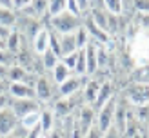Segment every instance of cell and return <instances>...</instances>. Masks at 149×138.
I'll list each match as a JSON object with an SVG mask.
<instances>
[{
	"label": "cell",
	"instance_id": "cell-20",
	"mask_svg": "<svg viewBox=\"0 0 149 138\" xmlns=\"http://www.w3.org/2000/svg\"><path fill=\"white\" fill-rule=\"evenodd\" d=\"M60 60V58H58L53 51H51L49 47L44 51V53L40 55V62H42V67H44V71H51L56 65V62Z\"/></svg>",
	"mask_w": 149,
	"mask_h": 138
},
{
	"label": "cell",
	"instance_id": "cell-34",
	"mask_svg": "<svg viewBox=\"0 0 149 138\" xmlns=\"http://www.w3.org/2000/svg\"><path fill=\"white\" fill-rule=\"evenodd\" d=\"M102 138H124V135L113 126V123H111V127H109L107 131H104V133H102Z\"/></svg>",
	"mask_w": 149,
	"mask_h": 138
},
{
	"label": "cell",
	"instance_id": "cell-14",
	"mask_svg": "<svg viewBox=\"0 0 149 138\" xmlns=\"http://www.w3.org/2000/svg\"><path fill=\"white\" fill-rule=\"evenodd\" d=\"M49 33H51L49 27H47V26H42L40 31L36 33V35L33 36V40H31V44H33V51H35L38 56L49 47Z\"/></svg>",
	"mask_w": 149,
	"mask_h": 138
},
{
	"label": "cell",
	"instance_id": "cell-17",
	"mask_svg": "<svg viewBox=\"0 0 149 138\" xmlns=\"http://www.w3.org/2000/svg\"><path fill=\"white\" fill-rule=\"evenodd\" d=\"M113 85H111V82H107V80H102V84H100V89H98V94H96V100H95V104L93 107L95 109H98L100 105H104L106 102L113 96Z\"/></svg>",
	"mask_w": 149,
	"mask_h": 138
},
{
	"label": "cell",
	"instance_id": "cell-13",
	"mask_svg": "<svg viewBox=\"0 0 149 138\" xmlns=\"http://www.w3.org/2000/svg\"><path fill=\"white\" fill-rule=\"evenodd\" d=\"M7 93L11 98H35V87L24 82H9Z\"/></svg>",
	"mask_w": 149,
	"mask_h": 138
},
{
	"label": "cell",
	"instance_id": "cell-7",
	"mask_svg": "<svg viewBox=\"0 0 149 138\" xmlns=\"http://www.w3.org/2000/svg\"><path fill=\"white\" fill-rule=\"evenodd\" d=\"M87 76H78V75H71L65 82H62L60 85H56V94L58 98H69L73 94H77L82 87H84Z\"/></svg>",
	"mask_w": 149,
	"mask_h": 138
},
{
	"label": "cell",
	"instance_id": "cell-3",
	"mask_svg": "<svg viewBox=\"0 0 149 138\" xmlns=\"http://www.w3.org/2000/svg\"><path fill=\"white\" fill-rule=\"evenodd\" d=\"M95 120H96V109L93 105L82 104L80 109L77 111V118L73 120V127L84 136L87 131L95 126Z\"/></svg>",
	"mask_w": 149,
	"mask_h": 138
},
{
	"label": "cell",
	"instance_id": "cell-39",
	"mask_svg": "<svg viewBox=\"0 0 149 138\" xmlns=\"http://www.w3.org/2000/svg\"><path fill=\"white\" fill-rule=\"evenodd\" d=\"M9 102H11L9 93H4V94H0V109H6V107H9Z\"/></svg>",
	"mask_w": 149,
	"mask_h": 138
},
{
	"label": "cell",
	"instance_id": "cell-24",
	"mask_svg": "<svg viewBox=\"0 0 149 138\" xmlns=\"http://www.w3.org/2000/svg\"><path fill=\"white\" fill-rule=\"evenodd\" d=\"M62 11H65V0H49L47 2V11H46V18L55 17V15H60Z\"/></svg>",
	"mask_w": 149,
	"mask_h": 138
},
{
	"label": "cell",
	"instance_id": "cell-18",
	"mask_svg": "<svg viewBox=\"0 0 149 138\" xmlns=\"http://www.w3.org/2000/svg\"><path fill=\"white\" fill-rule=\"evenodd\" d=\"M55 122H56V116L53 111H49V109H40V129H42V133L44 135H47L53 131L55 127Z\"/></svg>",
	"mask_w": 149,
	"mask_h": 138
},
{
	"label": "cell",
	"instance_id": "cell-25",
	"mask_svg": "<svg viewBox=\"0 0 149 138\" xmlns=\"http://www.w3.org/2000/svg\"><path fill=\"white\" fill-rule=\"evenodd\" d=\"M109 60H111L109 51L104 47V46H100V44H98V51H96V62H98V71L106 69V67H107V64H109Z\"/></svg>",
	"mask_w": 149,
	"mask_h": 138
},
{
	"label": "cell",
	"instance_id": "cell-29",
	"mask_svg": "<svg viewBox=\"0 0 149 138\" xmlns=\"http://www.w3.org/2000/svg\"><path fill=\"white\" fill-rule=\"evenodd\" d=\"M77 58H78V51H74V53L65 55V56L60 58V62H62L64 65H68V67L73 71V75H74V65H77Z\"/></svg>",
	"mask_w": 149,
	"mask_h": 138
},
{
	"label": "cell",
	"instance_id": "cell-4",
	"mask_svg": "<svg viewBox=\"0 0 149 138\" xmlns=\"http://www.w3.org/2000/svg\"><path fill=\"white\" fill-rule=\"evenodd\" d=\"M116 100L118 96L116 94H113L106 104L100 105L98 109H96V120H95V126L98 127L100 133H104V131H107L111 127V123H113V116H115V105H116Z\"/></svg>",
	"mask_w": 149,
	"mask_h": 138
},
{
	"label": "cell",
	"instance_id": "cell-19",
	"mask_svg": "<svg viewBox=\"0 0 149 138\" xmlns=\"http://www.w3.org/2000/svg\"><path fill=\"white\" fill-rule=\"evenodd\" d=\"M15 24H17V9L7 7V6H0V26L15 29Z\"/></svg>",
	"mask_w": 149,
	"mask_h": 138
},
{
	"label": "cell",
	"instance_id": "cell-30",
	"mask_svg": "<svg viewBox=\"0 0 149 138\" xmlns=\"http://www.w3.org/2000/svg\"><path fill=\"white\" fill-rule=\"evenodd\" d=\"M49 31H51V29H49ZM49 49L53 51V53H55L58 58L62 56V55H60V44H58V35L53 33V31L49 33Z\"/></svg>",
	"mask_w": 149,
	"mask_h": 138
},
{
	"label": "cell",
	"instance_id": "cell-9",
	"mask_svg": "<svg viewBox=\"0 0 149 138\" xmlns=\"http://www.w3.org/2000/svg\"><path fill=\"white\" fill-rule=\"evenodd\" d=\"M82 26L86 27V31L89 35V40L100 44V46H107V44L111 42V35H107L106 31H102L89 17H82Z\"/></svg>",
	"mask_w": 149,
	"mask_h": 138
},
{
	"label": "cell",
	"instance_id": "cell-42",
	"mask_svg": "<svg viewBox=\"0 0 149 138\" xmlns=\"http://www.w3.org/2000/svg\"><path fill=\"white\" fill-rule=\"evenodd\" d=\"M0 6H7V7H13L11 0H0Z\"/></svg>",
	"mask_w": 149,
	"mask_h": 138
},
{
	"label": "cell",
	"instance_id": "cell-12",
	"mask_svg": "<svg viewBox=\"0 0 149 138\" xmlns=\"http://www.w3.org/2000/svg\"><path fill=\"white\" fill-rule=\"evenodd\" d=\"M18 126V118L17 114L11 111V107L0 109V136H7L9 133H13V129Z\"/></svg>",
	"mask_w": 149,
	"mask_h": 138
},
{
	"label": "cell",
	"instance_id": "cell-11",
	"mask_svg": "<svg viewBox=\"0 0 149 138\" xmlns=\"http://www.w3.org/2000/svg\"><path fill=\"white\" fill-rule=\"evenodd\" d=\"M100 84H102V80H98L96 76H87L84 87H82V104H87V105L95 104L96 94H98V89H100Z\"/></svg>",
	"mask_w": 149,
	"mask_h": 138
},
{
	"label": "cell",
	"instance_id": "cell-44",
	"mask_svg": "<svg viewBox=\"0 0 149 138\" xmlns=\"http://www.w3.org/2000/svg\"><path fill=\"white\" fill-rule=\"evenodd\" d=\"M0 138H2V136H0Z\"/></svg>",
	"mask_w": 149,
	"mask_h": 138
},
{
	"label": "cell",
	"instance_id": "cell-22",
	"mask_svg": "<svg viewBox=\"0 0 149 138\" xmlns=\"http://www.w3.org/2000/svg\"><path fill=\"white\" fill-rule=\"evenodd\" d=\"M20 46H22V35L17 31V29H13V33L9 35V38L6 40V49L9 51V53L17 55L18 49H20Z\"/></svg>",
	"mask_w": 149,
	"mask_h": 138
},
{
	"label": "cell",
	"instance_id": "cell-31",
	"mask_svg": "<svg viewBox=\"0 0 149 138\" xmlns=\"http://www.w3.org/2000/svg\"><path fill=\"white\" fill-rule=\"evenodd\" d=\"M15 64V55L9 53L7 49H0V65H7V67H11Z\"/></svg>",
	"mask_w": 149,
	"mask_h": 138
},
{
	"label": "cell",
	"instance_id": "cell-1",
	"mask_svg": "<svg viewBox=\"0 0 149 138\" xmlns=\"http://www.w3.org/2000/svg\"><path fill=\"white\" fill-rule=\"evenodd\" d=\"M53 33L56 35H65V33H74L77 29L82 26V17H77L69 11H62L60 15H55V17L47 18L46 24Z\"/></svg>",
	"mask_w": 149,
	"mask_h": 138
},
{
	"label": "cell",
	"instance_id": "cell-15",
	"mask_svg": "<svg viewBox=\"0 0 149 138\" xmlns=\"http://www.w3.org/2000/svg\"><path fill=\"white\" fill-rule=\"evenodd\" d=\"M58 44H60V55H71L74 51H78L77 47V38H74V33H65V35H58ZM60 56V58H62Z\"/></svg>",
	"mask_w": 149,
	"mask_h": 138
},
{
	"label": "cell",
	"instance_id": "cell-6",
	"mask_svg": "<svg viewBox=\"0 0 149 138\" xmlns=\"http://www.w3.org/2000/svg\"><path fill=\"white\" fill-rule=\"evenodd\" d=\"M9 107H11V111L17 114V118L20 120L22 116H26L33 111H40L42 104L36 98H11Z\"/></svg>",
	"mask_w": 149,
	"mask_h": 138
},
{
	"label": "cell",
	"instance_id": "cell-21",
	"mask_svg": "<svg viewBox=\"0 0 149 138\" xmlns=\"http://www.w3.org/2000/svg\"><path fill=\"white\" fill-rule=\"evenodd\" d=\"M18 123L24 129H27V131L36 127V126H40V111H33V113L26 114V116H22V118L18 120Z\"/></svg>",
	"mask_w": 149,
	"mask_h": 138
},
{
	"label": "cell",
	"instance_id": "cell-41",
	"mask_svg": "<svg viewBox=\"0 0 149 138\" xmlns=\"http://www.w3.org/2000/svg\"><path fill=\"white\" fill-rule=\"evenodd\" d=\"M7 89H9V82L7 80H0V94L7 93Z\"/></svg>",
	"mask_w": 149,
	"mask_h": 138
},
{
	"label": "cell",
	"instance_id": "cell-40",
	"mask_svg": "<svg viewBox=\"0 0 149 138\" xmlns=\"http://www.w3.org/2000/svg\"><path fill=\"white\" fill-rule=\"evenodd\" d=\"M31 4V0H13V9H22V7H26Z\"/></svg>",
	"mask_w": 149,
	"mask_h": 138
},
{
	"label": "cell",
	"instance_id": "cell-37",
	"mask_svg": "<svg viewBox=\"0 0 149 138\" xmlns=\"http://www.w3.org/2000/svg\"><path fill=\"white\" fill-rule=\"evenodd\" d=\"M82 138H102V133L98 131V127H96V126H93V127L89 129V131H87V133L82 136Z\"/></svg>",
	"mask_w": 149,
	"mask_h": 138
},
{
	"label": "cell",
	"instance_id": "cell-10",
	"mask_svg": "<svg viewBox=\"0 0 149 138\" xmlns=\"http://www.w3.org/2000/svg\"><path fill=\"white\" fill-rule=\"evenodd\" d=\"M96 51H98V44L89 40L87 46L84 47L86 55V76H95L98 73V62H96Z\"/></svg>",
	"mask_w": 149,
	"mask_h": 138
},
{
	"label": "cell",
	"instance_id": "cell-32",
	"mask_svg": "<svg viewBox=\"0 0 149 138\" xmlns=\"http://www.w3.org/2000/svg\"><path fill=\"white\" fill-rule=\"evenodd\" d=\"M133 7L136 13H149V0H133Z\"/></svg>",
	"mask_w": 149,
	"mask_h": 138
},
{
	"label": "cell",
	"instance_id": "cell-16",
	"mask_svg": "<svg viewBox=\"0 0 149 138\" xmlns=\"http://www.w3.org/2000/svg\"><path fill=\"white\" fill-rule=\"evenodd\" d=\"M49 73H51V80H53L56 85H60L62 82H65V80H68V78L73 75V71L68 67V65H64L60 60L56 62V65H55V67L51 69Z\"/></svg>",
	"mask_w": 149,
	"mask_h": 138
},
{
	"label": "cell",
	"instance_id": "cell-35",
	"mask_svg": "<svg viewBox=\"0 0 149 138\" xmlns=\"http://www.w3.org/2000/svg\"><path fill=\"white\" fill-rule=\"evenodd\" d=\"M26 135H27V129H24V127L18 123V126L13 129V133H9V135L4 136V138H26Z\"/></svg>",
	"mask_w": 149,
	"mask_h": 138
},
{
	"label": "cell",
	"instance_id": "cell-26",
	"mask_svg": "<svg viewBox=\"0 0 149 138\" xmlns=\"http://www.w3.org/2000/svg\"><path fill=\"white\" fill-rule=\"evenodd\" d=\"M74 38H77V47H78V49H84V47L87 46L89 35H87V31H86L84 26H80L77 31H74Z\"/></svg>",
	"mask_w": 149,
	"mask_h": 138
},
{
	"label": "cell",
	"instance_id": "cell-38",
	"mask_svg": "<svg viewBox=\"0 0 149 138\" xmlns=\"http://www.w3.org/2000/svg\"><path fill=\"white\" fill-rule=\"evenodd\" d=\"M13 33V27H6V26H0V40H7L9 38V35Z\"/></svg>",
	"mask_w": 149,
	"mask_h": 138
},
{
	"label": "cell",
	"instance_id": "cell-33",
	"mask_svg": "<svg viewBox=\"0 0 149 138\" xmlns=\"http://www.w3.org/2000/svg\"><path fill=\"white\" fill-rule=\"evenodd\" d=\"M65 11H69L73 15H77V17H82V11L78 7V2L77 0H65Z\"/></svg>",
	"mask_w": 149,
	"mask_h": 138
},
{
	"label": "cell",
	"instance_id": "cell-27",
	"mask_svg": "<svg viewBox=\"0 0 149 138\" xmlns=\"http://www.w3.org/2000/svg\"><path fill=\"white\" fill-rule=\"evenodd\" d=\"M74 75L86 76V55H84V49H78V58H77V65H74Z\"/></svg>",
	"mask_w": 149,
	"mask_h": 138
},
{
	"label": "cell",
	"instance_id": "cell-8",
	"mask_svg": "<svg viewBox=\"0 0 149 138\" xmlns=\"http://www.w3.org/2000/svg\"><path fill=\"white\" fill-rule=\"evenodd\" d=\"M129 113H131V107L129 104L125 102L124 96H118L116 100V105H115V116H113V126L124 135L125 133V127H127V118H129Z\"/></svg>",
	"mask_w": 149,
	"mask_h": 138
},
{
	"label": "cell",
	"instance_id": "cell-45",
	"mask_svg": "<svg viewBox=\"0 0 149 138\" xmlns=\"http://www.w3.org/2000/svg\"><path fill=\"white\" fill-rule=\"evenodd\" d=\"M11 2H13V0H11Z\"/></svg>",
	"mask_w": 149,
	"mask_h": 138
},
{
	"label": "cell",
	"instance_id": "cell-36",
	"mask_svg": "<svg viewBox=\"0 0 149 138\" xmlns=\"http://www.w3.org/2000/svg\"><path fill=\"white\" fill-rule=\"evenodd\" d=\"M77 2H78L80 11H82V17H86V13L93 7V0H77Z\"/></svg>",
	"mask_w": 149,
	"mask_h": 138
},
{
	"label": "cell",
	"instance_id": "cell-43",
	"mask_svg": "<svg viewBox=\"0 0 149 138\" xmlns=\"http://www.w3.org/2000/svg\"><path fill=\"white\" fill-rule=\"evenodd\" d=\"M38 138H47V135H44V133H42V135H40Z\"/></svg>",
	"mask_w": 149,
	"mask_h": 138
},
{
	"label": "cell",
	"instance_id": "cell-2",
	"mask_svg": "<svg viewBox=\"0 0 149 138\" xmlns=\"http://www.w3.org/2000/svg\"><path fill=\"white\" fill-rule=\"evenodd\" d=\"M33 87H35V98L40 104H47L53 96H56V84L51 80V76L44 75V73L36 76V82Z\"/></svg>",
	"mask_w": 149,
	"mask_h": 138
},
{
	"label": "cell",
	"instance_id": "cell-28",
	"mask_svg": "<svg viewBox=\"0 0 149 138\" xmlns=\"http://www.w3.org/2000/svg\"><path fill=\"white\" fill-rule=\"evenodd\" d=\"M136 24L142 33L149 35V13H138L136 15Z\"/></svg>",
	"mask_w": 149,
	"mask_h": 138
},
{
	"label": "cell",
	"instance_id": "cell-46",
	"mask_svg": "<svg viewBox=\"0 0 149 138\" xmlns=\"http://www.w3.org/2000/svg\"><path fill=\"white\" fill-rule=\"evenodd\" d=\"M147 62H149V60H147Z\"/></svg>",
	"mask_w": 149,
	"mask_h": 138
},
{
	"label": "cell",
	"instance_id": "cell-5",
	"mask_svg": "<svg viewBox=\"0 0 149 138\" xmlns=\"http://www.w3.org/2000/svg\"><path fill=\"white\" fill-rule=\"evenodd\" d=\"M124 98L129 105L138 107V105H147L149 104V84H131L124 91Z\"/></svg>",
	"mask_w": 149,
	"mask_h": 138
},
{
	"label": "cell",
	"instance_id": "cell-23",
	"mask_svg": "<svg viewBox=\"0 0 149 138\" xmlns=\"http://www.w3.org/2000/svg\"><path fill=\"white\" fill-rule=\"evenodd\" d=\"M102 7L111 15L120 17L124 13V0H102Z\"/></svg>",
	"mask_w": 149,
	"mask_h": 138
}]
</instances>
